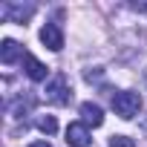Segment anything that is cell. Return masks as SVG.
Listing matches in <instances>:
<instances>
[{"instance_id":"6da1fadb","label":"cell","mask_w":147,"mask_h":147,"mask_svg":"<svg viewBox=\"0 0 147 147\" xmlns=\"http://www.w3.org/2000/svg\"><path fill=\"white\" fill-rule=\"evenodd\" d=\"M113 110H115L118 118L130 121V118L138 115V110H141V95H138V92H130V90H121V92L113 95Z\"/></svg>"},{"instance_id":"7a4b0ae2","label":"cell","mask_w":147,"mask_h":147,"mask_svg":"<svg viewBox=\"0 0 147 147\" xmlns=\"http://www.w3.org/2000/svg\"><path fill=\"white\" fill-rule=\"evenodd\" d=\"M46 98L58 107H66L72 101V87H69V78L63 75V72H58V75L46 84Z\"/></svg>"},{"instance_id":"3957f363","label":"cell","mask_w":147,"mask_h":147,"mask_svg":"<svg viewBox=\"0 0 147 147\" xmlns=\"http://www.w3.org/2000/svg\"><path fill=\"white\" fill-rule=\"evenodd\" d=\"M90 141H92V136H90L87 124L75 121V124L66 127V144H69V147H90Z\"/></svg>"},{"instance_id":"277c9868","label":"cell","mask_w":147,"mask_h":147,"mask_svg":"<svg viewBox=\"0 0 147 147\" xmlns=\"http://www.w3.org/2000/svg\"><path fill=\"white\" fill-rule=\"evenodd\" d=\"M40 43L49 46L52 52L63 49V32H61V26H58V23H46V26L40 29Z\"/></svg>"},{"instance_id":"5b68a950","label":"cell","mask_w":147,"mask_h":147,"mask_svg":"<svg viewBox=\"0 0 147 147\" xmlns=\"http://www.w3.org/2000/svg\"><path fill=\"white\" fill-rule=\"evenodd\" d=\"M81 118H84L87 127H101L104 124V110L98 104H92V101H84L81 104Z\"/></svg>"},{"instance_id":"8992f818","label":"cell","mask_w":147,"mask_h":147,"mask_svg":"<svg viewBox=\"0 0 147 147\" xmlns=\"http://www.w3.org/2000/svg\"><path fill=\"white\" fill-rule=\"evenodd\" d=\"M26 55H23V49L18 46V40H12V38H6L3 40V46H0V61H3L6 66L9 63H15V61H23Z\"/></svg>"},{"instance_id":"52a82bcc","label":"cell","mask_w":147,"mask_h":147,"mask_svg":"<svg viewBox=\"0 0 147 147\" xmlns=\"http://www.w3.org/2000/svg\"><path fill=\"white\" fill-rule=\"evenodd\" d=\"M32 6H12V3H6L3 6V18L9 20V23H23V20H29L32 18Z\"/></svg>"},{"instance_id":"ba28073f","label":"cell","mask_w":147,"mask_h":147,"mask_svg":"<svg viewBox=\"0 0 147 147\" xmlns=\"http://www.w3.org/2000/svg\"><path fill=\"white\" fill-rule=\"evenodd\" d=\"M23 69H26V75H29L32 81H46V72H49L35 55H26V58H23Z\"/></svg>"},{"instance_id":"9c48e42d","label":"cell","mask_w":147,"mask_h":147,"mask_svg":"<svg viewBox=\"0 0 147 147\" xmlns=\"http://www.w3.org/2000/svg\"><path fill=\"white\" fill-rule=\"evenodd\" d=\"M38 130H40V133H46V136H52V133L58 130L55 115H40V118H38Z\"/></svg>"},{"instance_id":"30bf717a","label":"cell","mask_w":147,"mask_h":147,"mask_svg":"<svg viewBox=\"0 0 147 147\" xmlns=\"http://www.w3.org/2000/svg\"><path fill=\"white\" fill-rule=\"evenodd\" d=\"M110 147H136V141L130 136H113L110 138Z\"/></svg>"},{"instance_id":"8fae6325","label":"cell","mask_w":147,"mask_h":147,"mask_svg":"<svg viewBox=\"0 0 147 147\" xmlns=\"http://www.w3.org/2000/svg\"><path fill=\"white\" fill-rule=\"evenodd\" d=\"M29 147H52V144H49V141H32Z\"/></svg>"}]
</instances>
